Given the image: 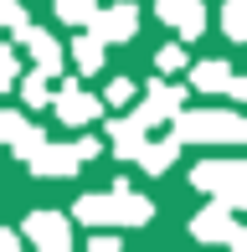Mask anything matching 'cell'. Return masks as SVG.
Segmentation results:
<instances>
[{"instance_id": "1", "label": "cell", "mask_w": 247, "mask_h": 252, "mask_svg": "<svg viewBox=\"0 0 247 252\" xmlns=\"http://www.w3.org/2000/svg\"><path fill=\"white\" fill-rule=\"evenodd\" d=\"M170 134L181 144H242L247 119L237 108H201V113H170Z\"/></svg>"}, {"instance_id": "2", "label": "cell", "mask_w": 247, "mask_h": 252, "mask_svg": "<svg viewBox=\"0 0 247 252\" xmlns=\"http://www.w3.org/2000/svg\"><path fill=\"white\" fill-rule=\"evenodd\" d=\"M190 180H196L201 190H211L216 201H227L232 211L247 201V165L242 159H201V165L190 170Z\"/></svg>"}, {"instance_id": "3", "label": "cell", "mask_w": 247, "mask_h": 252, "mask_svg": "<svg viewBox=\"0 0 247 252\" xmlns=\"http://www.w3.org/2000/svg\"><path fill=\"white\" fill-rule=\"evenodd\" d=\"M181 108H185V88L154 77V83H144V103L134 108V119H139L144 129H160V124L170 119V113H181Z\"/></svg>"}, {"instance_id": "4", "label": "cell", "mask_w": 247, "mask_h": 252, "mask_svg": "<svg viewBox=\"0 0 247 252\" xmlns=\"http://www.w3.org/2000/svg\"><path fill=\"white\" fill-rule=\"evenodd\" d=\"M88 31H93L103 47H114V41H129L134 31H139V10H134L129 0H119V5H98L93 16H88Z\"/></svg>"}, {"instance_id": "5", "label": "cell", "mask_w": 247, "mask_h": 252, "mask_svg": "<svg viewBox=\"0 0 247 252\" xmlns=\"http://www.w3.org/2000/svg\"><path fill=\"white\" fill-rule=\"evenodd\" d=\"M190 237H201V242H227V247H247V232L232 221V206L227 201L206 206V211L190 221Z\"/></svg>"}, {"instance_id": "6", "label": "cell", "mask_w": 247, "mask_h": 252, "mask_svg": "<svg viewBox=\"0 0 247 252\" xmlns=\"http://www.w3.org/2000/svg\"><path fill=\"white\" fill-rule=\"evenodd\" d=\"M21 237L36 242V247H47V252H67L72 247V226H67L62 211H31L26 226H21Z\"/></svg>"}, {"instance_id": "7", "label": "cell", "mask_w": 247, "mask_h": 252, "mask_svg": "<svg viewBox=\"0 0 247 252\" xmlns=\"http://www.w3.org/2000/svg\"><path fill=\"white\" fill-rule=\"evenodd\" d=\"M52 108H57V119L67 129H77V124H93L98 113H103V98L83 93V83H62L57 93H52Z\"/></svg>"}, {"instance_id": "8", "label": "cell", "mask_w": 247, "mask_h": 252, "mask_svg": "<svg viewBox=\"0 0 247 252\" xmlns=\"http://www.w3.org/2000/svg\"><path fill=\"white\" fill-rule=\"evenodd\" d=\"M72 170H77V155H72V144H52V139H41L36 150H31V175L62 180V175H72Z\"/></svg>"}, {"instance_id": "9", "label": "cell", "mask_w": 247, "mask_h": 252, "mask_svg": "<svg viewBox=\"0 0 247 252\" xmlns=\"http://www.w3.org/2000/svg\"><path fill=\"white\" fill-rule=\"evenodd\" d=\"M175 159H181V139H175V134H165V139H150V134H144V144L134 150V165H139L144 175H165Z\"/></svg>"}, {"instance_id": "10", "label": "cell", "mask_w": 247, "mask_h": 252, "mask_svg": "<svg viewBox=\"0 0 247 252\" xmlns=\"http://www.w3.org/2000/svg\"><path fill=\"white\" fill-rule=\"evenodd\" d=\"M16 41H26V52H31V62H36V72H47V77L62 72V47L47 36V31H36V26L26 21V26L16 31Z\"/></svg>"}, {"instance_id": "11", "label": "cell", "mask_w": 247, "mask_h": 252, "mask_svg": "<svg viewBox=\"0 0 247 252\" xmlns=\"http://www.w3.org/2000/svg\"><path fill=\"white\" fill-rule=\"evenodd\" d=\"M72 216L83 226H124V206H119V190H108V196H83L72 206Z\"/></svg>"}, {"instance_id": "12", "label": "cell", "mask_w": 247, "mask_h": 252, "mask_svg": "<svg viewBox=\"0 0 247 252\" xmlns=\"http://www.w3.org/2000/svg\"><path fill=\"white\" fill-rule=\"evenodd\" d=\"M144 134H150V129H144L134 113H129V119H114V124H108V144H114L124 159H134V150L144 144Z\"/></svg>"}, {"instance_id": "13", "label": "cell", "mask_w": 247, "mask_h": 252, "mask_svg": "<svg viewBox=\"0 0 247 252\" xmlns=\"http://www.w3.org/2000/svg\"><path fill=\"white\" fill-rule=\"evenodd\" d=\"M227 77H232V62H221V57L190 67V88H201V93H221V88H227Z\"/></svg>"}, {"instance_id": "14", "label": "cell", "mask_w": 247, "mask_h": 252, "mask_svg": "<svg viewBox=\"0 0 247 252\" xmlns=\"http://www.w3.org/2000/svg\"><path fill=\"white\" fill-rule=\"evenodd\" d=\"M170 26L181 31V41H196L201 31H206V5H201V0H181V10H175Z\"/></svg>"}, {"instance_id": "15", "label": "cell", "mask_w": 247, "mask_h": 252, "mask_svg": "<svg viewBox=\"0 0 247 252\" xmlns=\"http://www.w3.org/2000/svg\"><path fill=\"white\" fill-rule=\"evenodd\" d=\"M72 62H77V72H83V77H93L98 67H103V41H98L93 31L77 36V41H72Z\"/></svg>"}, {"instance_id": "16", "label": "cell", "mask_w": 247, "mask_h": 252, "mask_svg": "<svg viewBox=\"0 0 247 252\" xmlns=\"http://www.w3.org/2000/svg\"><path fill=\"white\" fill-rule=\"evenodd\" d=\"M16 83H21L26 108H47V103H52V77L47 72H26V77H16Z\"/></svg>"}, {"instance_id": "17", "label": "cell", "mask_w": 247, "mask_h": 252, "mask_svg": "<svg viewBox=\"0 0 247 252\" xmlns=\"http://www.w3.org/2000/svg\"><path fill=\"white\" fill-rule=\"evenodd\" d=\"M221 31H227V41L247 36V0H227L221 5Z\"/></svg>"}, {"instance_id": "18", "label": "cell", "mask_w": 247, "mask_h": 252, "mask_svg": "<svg viewBox=\"0 0 247 252\" xmlns=\"http://www.w3.org/2000/svg\"><path fill=\"white\" fill-rule=\"evenodd\" d=\"M52 5H57V16L67 26H88V16L98 10V0H52Z\"/></svg>"}, {"instance_id": "19", "label": "cell", "mask_w": 247, "mask_h": 252, "mask_svg": "<svg viewBox=\"0 0 247 252\" xmlns=\"http://www.w3.org/2000/svg\"><path fill=\"white\" fill-rule=\"evenodd\" d=\"M134 98H139V83H129V77H114L103 88V103H114V108H129Z\"/></svg>"}, {"instance_id": "20", "label": "cell", "mask_w": 247, "mask_h": 252, "mask_svg": "<svg viewBox=\"0 0 247 252\" xmlns=\"http://www.w3.org/2000/svg\"><path fill=\"white\" fill-rule=\"evenodd\" d=\"M154 67H160V77L181 72V67H185V47H160V52H154Z\"/></svg>"}, {"instance_id": "21", "label": "cell", "mask_w": 247, "mask_h": 252, "mask_svg": "<svg viewBox=\"0 0 247 252\" xmlns=\"http://www.w3.org/2000/svg\"><path fill=\"white\" fill-rule=\"evenodd\" d=\"M41 139H47V134H41V129H31V124H26V129H21L16 139H10V150H16V159H31V150H36Z\"/></svg>"}, {"instance_id": "22", "label": "cell", "mask_w": 247, "mask_h": 252, "mask_svg": "<svg viewBox=\"0 0 247 252\" xmlns=\"http://www.w3.org/2000/svg\"><path fill=\"white\" fill-rule=\"evenodd\" d=\"M0 26H5L10 36L26 26V10H21V0H0Z\"/></svg>"}, {"instance_id": "23", "label": "cell", "mask_w": 247, "mask_h": 252, "mask_svg": "<svg viewBox=\"0 0 247 252\" xmlns=\"http://www.w3.org/2000/svg\"><path fill=\"white\" fill-rule=\"evenodd\" d=\"M0 88H16V47L0 41Z\"/></svg>"}, {"instance_id": "24", "label": "cell", "mask_w": 247, "mask_h": 252, "mask_svg": "<svg viewBox=\"0 0 247 252\" xmlns=\"http://www.w3.org/2000/svg\"><path fill=\"white\" fill-rule=\"evenodd\" d=\"M21 129H26V113H0V139H5V144L16 139Z\"/></svg>"}, {"instance_id": "25", "label": "cell", "mask_w": 247, "mask_h": 252, "mask_svg": "<svg viewBox=\"0 0 247 252\" xmlns=\"http://www.w3.org/2000/svg\"><path fill=\"white\" fill-rule=\"evenodd\" d=\"M72 155H77V165H83V159H98V155H103V144L83 134V139H72Z\"/></svg>"}, {"instance_id": "26", "label": "cell", "mask_w": 247, "mask_h": 252, "mask_svg": "<svg viewBox=\"0 0 247 252\" xmlns=\"http://www.w3.org/2000/svg\"><path fill=\"white\" fill-rule=\"evenodd\" d=\"M114 247H119L114 232H98V237H93V252H114Z\"/></svg>"}, {"instance_id": "27", "label": "cell", "mask_w": 247, "mask_h": 252, "mask_svg": "<svg viewBox=\"0 0 247 252\" xmlns=\"http://www.w3.org/2000/svg\"><path fill=\"white\" fill-rule=\"evenodd\" d=\"M21 247V232H5V226H0V252H16Z\"/></svg>"}]
</instances>
